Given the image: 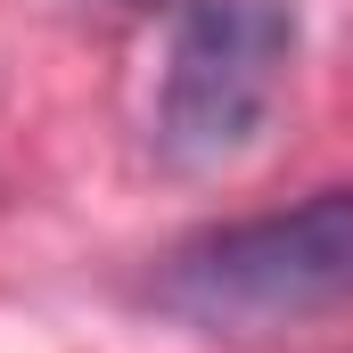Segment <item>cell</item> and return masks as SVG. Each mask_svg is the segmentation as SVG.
I'll return each mask as SVG.
<instances>
[{"mask_svg": "<svg viewBox=\"0 0 353 353\" xmlns=\"http://www.w3.org/2000/svg\"><path fill=\"white\" fill-rule=\"evenodd\" d=\"M157 296L205 329H279L353 304V189H321L296 214L189 239L165 263Z\"/></svg>", "mask_w": 353, "mask_h": 353, "instance_id": "1", "label": "cell"}, {"mask_svg": "<svg viewBox=\"0 0 353 353\" xmlns=\"http://www.w3.org/2000/svg\"><path fill=\"white\" fill-rule=\"evenodd\" d=\"M296 58L288 0H189L157 90V140L173 165H222L271 123Z\"/></svg>", "mask_w": 353, "mask_h": 353, "instance_id": "2", "label": "cell"}, {"mask_svg": "<svg viewBox=\"0 0 353 353\" xmlns=\"http://www.w3.org/2000/svg\"><path fill=\"white\" fill-rule=\"evenodd\" d=\"M132 8H148V0H132Z\"/></svg>", "mask_w": 353, "mask_h": 353, "instance_id": "3", "label": "cell"}]
</instances>
